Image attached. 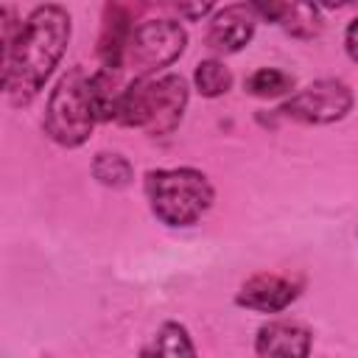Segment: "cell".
Instances as JSON below:
<instances>
[{
	"label": "cell",
	"mask_w": 358,
	"mask_h": 358,
	"mask_svg": "<svg viewBox=\"0 0 358 358\" xmlns=\"http://www.w3.org/2000/svg\"><path fill=\"white\" fill-rule=\"evenodd\" d=\"M70 31V14L53 3L34 8L20 22L17 36L3 45V90L11 103H28L42 90L64 56Z\"/></svg>",
	"instance_id": "cell-1"
},
{
	"label": "cell",
	"mask_w": 358,
	"mask_h": 358,
	"mask_svg": "<svg viewBox=\"0 0 358 358\" xmlns=\"http://www.w3.org/2000/svg\"><path fill=\"white\" fill-rule=\"evenodd\" d=\"M115 76L101 70L87 76L81 67H73L50 92L48 112H45V134L64 145H81L98 120L115 117V101L120 90H115Z\"/></svg>",
	"instance_id": "cell-2"
},
{
	"label": "cell",
	"mask_w": 358,
	"mask_h": 358,
	"mask_svg": "<svg viewBox=\"0 0 358 358\" xmlns=\"http://www.w3.org/2000/svg\"><path fill=\"white\" fill-rule=\"evenodd\" d=\"M187 103V84L182 76L134 78L115 101V117L123 126L145 129L148 134H168L182 120Z\"/></svg>",
	"instance_id": "cell-3"
},
{
	"label": "cell",
	"mask_w": 358,
	"mask_h": 358,
	"mask_svg": "<svg viewBox=\"0 0 358 358\" xmlns=\"http://www.w3.org/2000/svg\"><path fill=\"white\" fill-rule=\"evenodd\" d=\"M151 213L168 227L196 224L213 204V185L196 168L151 171L145 176Z\"/></svg>",
	"instance_id": "cell-4"
},
{
	"label": "cell",
	"mask_w": 358,
	"mask_h": 358,
	"mask_svg": "<svg viewBox=\"0 0 358 358\" xmlns=\"http://www.w3.org/2000/svg\"><path fill=\"white\" fill-rule=\"evenodd\" d=\"M185 28L173 20H145L140 22L126 45L123 67L134 73V78H148L151 73L168 67L185 50Z\"/></svg>",
	"instance_id": "cell-5"
},
{
	"label": "cell",
	"mask_w": 358,
	"mask_h": 358,
	"mask_svg": "<svg viewBox=\"0 0 358 358\" xmlns=\"http://www.w3.org/2000/svg\"><path fill=\"white\" fill-rule=\"evenodd\" d=\"M352 109V90L344 81L322 78L299 92H294L280 112L285 117L302 120V123H336Z\"/></svg>",
	"instance_id": "cell-6"
},
{
	"label": "cell",
	"mask_w": 358,
	"mask_h": 358,
	"mask_svg": "<svg viewBox=\"0 0 358 358\" xmlns=\"http://www.w3.org/2000/svg\"><path fill=\"white\" fill-rule=\"evenodd\" d=\"M255 25H257V11L252 6H246V3L224 6L210 22L207 45L218 53H235L252 39Z\"/></svg>",
	"instance_id": "cell-7"
},
{
	"label": "cell",
	"mask_w": 358,
	"mask_h": 358,
	"mask_svg": "<svg viewBox=\"0 0 358 358\" xmlns=\"http://www.w3.org/2000/svg\"><path fill=\"white\" fill-rule=\"evenodd\" d=\"M296 299V285L277 274H257L246 280L235 296L241 308L260 310V313H280Z\"/></svg>",
	"instance_id": "cell-8"
},
{
	"label": "cell",
	"mask_w": 358,
	"mask_h": 358,
	"mask_svg": "<svg viewBox=\"0 0 358 358\" xmlns=\"http://www.w3.org/2000/svg\"><path fill=\"white\" fill-rule=\"evenodd\" d=\"M255 350L260 358H308L310 330L296 322H268L257 330Z\"/></svg>",
	"instance_id": "cell-9"
},
{
	"label": "cell",
	"mask_w": 358,
	"mask_h": 358,
	"mask_svg": "<svg viewBox=\"0 0 358 358\" xmlns=\"http://www.w3.org/2000/svg\"><path fill=\"white\" fill-rule=\"evenodd\" d=\"M252 8L296 36H313L319 31V14L308 3H255Z\"/></svg>",
	"instance_id": "cell-10"
},
{
	"label": "cell",
	"mask_w": 358,
	"mask_h": 358,
	"mask_svg": "<svg viewBox=\"0 0 358 358\" xmlns=\"http://www.w3.org/2000/svg\"><path fill=\"white\" fill-rule=\"evenodd\" d=\"M140 358H196V350L182 324L165 322L157 330L154 341L140 352Z\"/></svg>",
	"instance_id": "cell-11"
},
{
	"label": "cell",
	"mask_w": 358,
	"mask_h": 358,
	"mask_svg": "<svg viewBox=\"0 0 358 358\" xmlns=\"http://www.w3.org/2000/svg\"><path fill=\"white\" fill-rule=\"evenodd\" d=\"M294 90V78L277 67H260L246 78V92L257 98H277Z\"/></svg>",
	"instance_id": "cell-12"
},
{
	"label": "cell",
	"mask_w": 358,
	"mask_h": 358,
	"mask_svg": "<svg viewBox=\"0 0 358 358\" xmlns=\"http://www.w3.org/2000/svg\"><path fill=\"white\" fill-rule=\"evenodd\" d=\"M193 78H196V90H199L204 98H218V95H224V92L232 87L229 70H227L221 62H215V59L199 62Z\"/></svg>",
	"instance_id": "cell-13"
},
{
	"label": "cell",
	"mask_w": 358,
	"mask_h": 358,
	"mask_svg": "<svg viewBox=\"0 0 358 358\" xmlns=\"http://www.w3.org/2000/svg\"><path fill=\"white\" fill-rule=\"evenodd\" d=\"M92 176L106 187H126L131 182V165L123 154H98L92 162Z\"/></svg>",
	"instance_id": "cell-14"
},
{
	"label": "cell",
	"mask_w": 358,
	"mask_h": 358,
	"mask_svg": "<svg viewBox=\"0 0 358 358\" xmlns=\"http://www.w3.org/2000/svg\"><path fill=\"white\" fill-rule=\"evenodd\" d=\"M344 48H347L350 59L358 62V20L350 22V28H347V34H344Z\"/></svg>",
	"instance_id": "cell-15"
},
{
	"label": "cell",
	"mask_w": 358,
	"mask_h": 358,
	"mask_svg": "<svg viewBox=\"0 0 358 358\" xmlns=\"http://www.w3.org/2000/svg\"><path fill=\"white\" fill-rule=\"evenodd\" d=\"M179 11L187 14V17H204L207 11H213V6L210 3H204V6H179Z\"/></svg>",
	"instance_id": "cell-16"
}]
</instances>
